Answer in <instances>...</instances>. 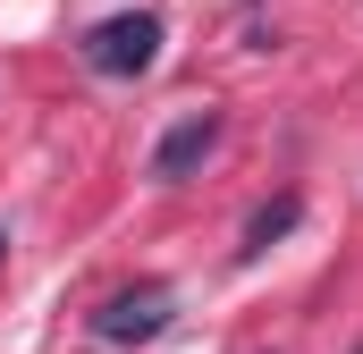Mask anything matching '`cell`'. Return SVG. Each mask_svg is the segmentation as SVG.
I'll return each mask as SVG.
<instances>
[{
    "label": "cell",
    "instance_id": "4",
    "mask_svg": "<svg viewBox=\"0 0 363 354\" xmlns=\"http://www.w3.org/2000/svg\"><path fill=\"white\" fill-rule=\"evenodd\" d=\"M296 211H304V202H296V194H279V202H262V211L245 219V262H254V253H271L279 236L296 228Z\"/></svg>",
    "mask_w": 363,
    "mask_h": 354
},
{
    "label": "cell",
    "instance_id": "1",
    "mask_svg": "<svg viewBox=\"0 0 363 354\" xmlns=\"http://www.w3.org/2000/svg\"><path fill=\"white\" fill-rule=\"evenodd\" d=\"M161 59V17L152 8H127V17H101L85 34V68L93 76H144Z\"/></svg>",
    "mask_w": 363,
    "mask_h": 354
},
{
    "label": "cell",
    "instance_id": "5",
    "mask_svg": "<svg viewBox=\"0 0 363 354\" xmlns=\"http://www.w3.org/2000/svg\"><path fill=\"white\" fill-rule=\"evenodd\" d=\"M0 253H9V236H0Z\"/></svg>",
    "mask_w": 363,
    "mask_h": 354
},
{
    "label": "cell",
    "instance_id": "2",
    "mask_svg": "<svg viewBox=\"0 0 363 354\" xmlns=\"http://www.w3.org/2000/svg\"><path fill=\"white\" fill-rule=\"evenodd\" d=\"M169 312H178V295H169L161 278H144V287H118V295L93 312V338H101V346H144V338L169 329Z\"/></svg>",
    "mask_w": 363,
    "mask_h": 354
},
{
    "label": "cell",
    "instance_id": "3",
    "mask_svg": "<svg viewBox=\"0 0 363 354\" xmlns=\"http://www.w3.org/2000/svg\"><path fill=\"white\" fill-rule=\"evenodd\" d=\"M211 152H220V110H194V118H178V127L152 144V177L178 185V177H194Z\"/></svg>",
    "mask_w": 363,
    "mask_h": 354
}]
</instances>
